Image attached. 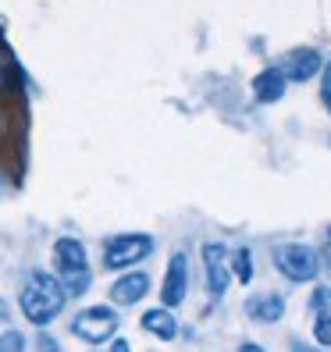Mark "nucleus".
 I'll return each mask as SVG.
<instances>
[{
	"mask_svg": "<svg viewBox=\"0 0 331 352\" xmlns=\"http://www.w3.org/2000/svg\"><path fill=\"white\" fill-rule=\"evenodd\" d=\"M285 89H288V75L281 72V65L264 68V72L253 78V96H257L260 103H278V100L285 96Z\"/></svg>",
	"mask_w": 331,
	"mask_h": 352,
	"instance_id": "obj_9",
	"label": "nucleus"
},
{
	"mask_svg": "<svg viewBox=\"0 0 331 352\" xmlns=\"http://www.w3.org/2000/svg\"><path fill=\"white\" fill-rule=\"evenodd\" d=\"M324 100H328V111H331V68L324 75Z\"/></svg>",
	"mask_w": 331,
	"mask_h": 352,
	"instance_id": "obj_22",
	"label": "nucleus"
},
{
	"mask_svg": "<svg viewBox=\"0 0 331 352\" xmlns=\"http://www.w3.org/2000/svg\"><path fill=\"white\" fill-rule=\"evenodd\" d=\"M111 352H132V345H129L125 338H114V342H111Z\"/></svg>",
	"mask_w": 331,
	"mask_h": 352,
	"instance_id": "obj_19",
	"label": "nucleus"
},
{
	"mask_svg": "<svg viewBox=\"0 0 331 352\" xmlns=\"http://www.w3.org/2000/svg\"><path fill=\"white\" fill-rule=\"evenodd\" d=\"M57 281H61V288H65V296H68V299H78V296H86V292H89L93 274H89V267H82V271H61Z\"/></svg>",
	"mask_w": 331,
	"mask_h": 352,
	"instance_id": "obj_13",
	"label": "nucleus"
},
{
	"mask_svg": "<svg viewBox=\"0 0 331 352\" xmlns=\"http://www.w3.org/2000/svg\"><path fill=\"white\" fill-rule=\"evenodd\" d=\"M185 296H189V256L175 253L168 260V274H164V285H160V302L175 309L185 302Z\"/></svg>",
	"mask_w": 331,
	"mask_h": 352,
	"instance_id": "obj_6",
	"label": "nucleus"
},
{
	"mask_svg": "<svg viewBox=\"0 0 331 352\" xmlns=\"http://www.w3.org/2000/svg\"><path fill=\"white\" fill-rule=\"evenodd\" d=\"M232 274H235V281H242V285L253 281V253L246 250V245H239V250L232 253Z\"/></svg>",
	"mask_w": 331,
	"mask_h": 352,
	"instance_id": "obj_14",
	"label": "nucleus"
},
{
	"mask_svg": "<svg viewBox=\"0 0 331 352\" xmlns=\"http://www.w3.org/2000/svg\"><path fill=\"white\" fill-rule=\"evenodd\" d=\"M246 309H250V317L260 320V324H275L285 317V299L281 296H257L246 302Z\"/></svg>",
	"mask_w": 331,
	"mask_h": 352,
	"instance_id": "obj_12",
	"label": "nucleus"
},
{
	"mask_svg": "<svg viewBox=\"0 0 331 352\" xmlns=\"http://www.w3.org/2000/svg\"><path fill=\"white\" fill-rule=\"evenodd\" d=\"M0 352H25V335L4 327V335H0Z\"/></svg>",
	"mask_w": 331,
	"mask_h": 352,
	"instance_id": "obj_16",
	"label": "nucleus"
},
{
	"mask_svg": "<svg viewBox=\"0 0 331 352\" xmlns=\"http://www.w3.org/2000/svg\"><path fill=\"white\" fill-rule=\"evenodd\" d=\"M321 68H324V57L314 47L292 50V54L281 60V72L288 75V82H310L314 75H321Z\"/></svg>",
	"mask_w": 331,
	"mask_h": 352,
	"instance_id": "obj_7",
	"label": "nucleus"
},
{
	"mask_svg": "<svg viewBox=\"0 0 331 352\" xmlns=\"http://www.w3.org/2000/svg\"><path fill=\"white\" fill-rule=\"evenodd\" d=\"M314 338H317L321 349H331V314H321L314 320Z\"/></svg>",
	"mask_w": 331,
	"mask_h": 352,
	"instance_id": "obj_17",
	"label": "nucleus"
},
{
	"mask_svg": "<svg viewBox=\"0 0 331 352\" xmlns=\"http://www.w3.org/2000/svg\"><path fill=\"white\" fill-rule=\"evenodd\" d=\"M239 352H267V349H264V345H257V342H242V345H239Z\"/></svg>",
	"mask_w": 331,
	"mask_h": 352,
	"instance_id": "obj_21",
	"label": "nucleus"
},
{
	"mask_svg": "<svg viewBox=\"0 0 331 352\" xmlns=\"http://www.w3.org/2000/svg\"><path fill=\"white\" fill-rule=\"evenodd\" d=\"M150 253H153V235H147V232L114 235L103 245V267L107 271H132V263L147 260Z\"/></svg>",
	"mask_w": 331,
	"mask_h": 352,
	"instance_id": "obj_2",
	"label": "nucleus"
},
{
	"mask_svg": "<svg viewBox=\"0 0 331 352\" xmlns=\"http://www.w3.org/2000/svg\"><path fill=\"white\" fill-rule=\"evenodd\" d=\"M324 263H328V271H331V242H328V250H324Z\"/></svg>",
	"mask_w": 331,
	"mask_h": 352,
	"instance_id": "obj_23",
	"label": "nucleus"
},
{
	"mask_svg": "<svg viewBox=\"0 0 331 352\" xmlns=\"http://www.w3.org/2000/svg\"><path fill=\"white\" fill-rule=\"evenodd\" d=\"M203 267H206V288H211V296L221 299L235 278L232 274V253L221 242H206L203 245Z\"/></svg>",
	"mask_w": 331,
	"mask_h": 352,
	"instance_id": "obj_5",
	"label": "nucleus"
},
{
	"mask_svg": "<svg viewBox=\"0 0 331 352\" xmlns=\"http://www.w3.org/2000/svg\"><path fill=\"white\" fill-rule=\"evenodd\" d=\"M142 331H150L153 338H160V342H171L175 335H178V320H175V314L168 306H153V309H147L142 314Z\"/></svg>",
	"mask_w": 331,
	"mask_h": 352,
	"instance_id": "obj_10",
	"label": "nucleus"
},
{
	"mask_svg": "<svg viewBox=\"0 0 331 352\" xmlns=\"http://www.w3.org/2000/svg\"><path fill=\"white\" fill-rule=\"evenodd\" d=\"M310 309L321 317V314H331V285H317L310 292Z\"/></svg>",
	"mask_w": 331,
	"mask_h": 352,
	"instance_id": "obj_15",
	"label": "nucleus"
},
{
	"mask_svg": "<svg viewBox=\"0 0 331 352\" xmlns=\"http://www.w3.org/2000/svg\"><path fill=\"white\" fill-rule=\"evenodd\" d=\"M75 338L89 342V345H103L118 338V314L114 306H86L82 314L72 320Z\"/></svg>",
	"mask_w": 331,
	"mask_h": 352,
	"instance_id": "obj_3",
	"label": "nucleus"
},
{
	"mask_svg": "<svg viewBox=\"0 0 331 352\" xmlns=\"http://www.w3.org/2000/svg\"><path fill=\"white\" fill-rule=\"evenodd\" d=\"M150 292V274L142 271H132V274H121L114 285H111V302L118 306H132V302H142Z\"/></svg>",
	"mask_w": 331,
	"mask_h": 352,
	"instance_id": "obj_8",
	"label": "nucleus"
},
{
	"mask_svg": "<svg viewBox=\"0 0 331 352\" xmlns=\"http://www.w3.org/2000/svg\"><path fill=\"white\" fill-rule=\"evenodd\" d=\"M288 349H292V352H321V349H314V345H303L299 338H296L292 345H288Z\"/></svg>",
	"mask_w": 331,
	"mask_h": 352,
	"instance_id": "obj_20",
	"label": "nucleus"
},
{
	"mask_svg": "<svg viewBox=\"0 0 331 352\" xmlns=\"http://www.w3.org/2000/svg\"><path fill=\"white\" fill-rule=\"evenodd\" d=\"M65 288L54 274H43V271H32L22 285V292H18V309H22V317L36 327H47L50 320L61 317V309H65Z\"/></svg>",
	"mask_w": 331,
	"mask_h": 352,
	"instance_id": "obj_1",
	"label": "nucleus"
},
{
	"mask_svg": "<svg viewBox=\"0 0 331 352\" xmlns=\"http://www.w3.org/2000/svg\"><path fill=\"white\" fill-rule=\"evenodd\" d=\"M54 260H57V271H82V267H89L86 245H82L78 239H57Z\"/></svg>",
	"mask_w": 331,
	"mask_h": 352,
	"instance_id": "obj_11",
	"label": "nucleus"
},
{
	"mask_svg": "<svg viewBox=\"0 0 331 352\" xmlns=\"http://www.w3.org/2000/svg\"><path fill=\"white\" fill-rule=\"evenodd\" d=\"M36 352H61V345H57V338H50L43 331V335L36 338Z\"/></svg>",
	"mask_w": 331,
	"mask_h": 352,
	"instance_id": "obj_18",
	"label": "nucleus"
},
{
	"mask_svg": "<svg viewBox=\"0 0 331 352\" xmlns=\"http://www.w3.org/2000/svg\"><path fill=\"white\" fill-rule=\"evenodd\" d=\"M328 242H331V228H328Z\"/></svg>",
	"mask_w": 331,
	"mask_h": 352,
	"instance_id": "obj_24",
	"label": "nucleus"
},
{
	"mask_svg": "<svg viewBox=\"0 0 331 352\" xmlns=\"http://www.w3.org/2000/svg\"><path fill=\"white\" fill-rule=\"evenodd\" d=\"M275 267L288 281H317L321 274V256L299 242H285L275 250Z\"/></svg>",
	"mask_w": 331,
	"mask_h": 352,
	"instance_id": "obj_4",
	"label": "nucleus"
}]
</instances>
